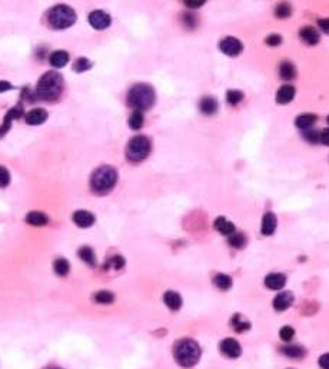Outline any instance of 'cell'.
I'll list each match as a JSON object with an SVG mask.
<instances>
[{"label": "cell", "instance_id": "1", "mask_svg": "<svg viewBox=\"0 0 329 369\" xmlns=\"http://www.w3.org/2000/svg\"><path fill=\"white\" fill-rule=\"evenodd\" d=\"M64 88V82H63V76L59 72L50 70L46 72L37 82V88H36V94L39 99L46 100V102H55L60 97V94L63 92Z\"/></svg>", "mask_w": 329, "mask_h": 369}, {"label": "cell", "instance_id": "2", "mask_svg": "<svg viewBox=\"0 0 329 369\" xmlns=\"http://www.w3.org/2000/svg\"><path fill=\"white\" fill-rule=\"evenodd\" d=\"M118 182V172L115 168L109 165H103L97 168L90 176V189L96 195L109 193Z\"/></svg>", "mask_w": 329, "mask_h": 369}, {"label": "cell", "instance_id": "3", "mask_svg": "<svg viewBox=\"0 0 329 369\" xmlns=\"http://www.w3.org/2000/svg\"><path fill=\"white\" fill-rule=\"evenodd\" d=\"M173 356L176 362L183 368H192L201 358V348L193 339H182L175 343Z\"/></svg>", "mask_w": 329, "mask_h": 369}, {"label": "cell", "instance_id": "4", "mask_svg": "<svg viewBox=\"0 0 329 369\" xmlns=\"http://www.w3.org/2000/svg\"><path fill=\"white\" fill-rule=\"evenodd\" d=\"M155 100H156L155 91L150 85L146 83H138L132 86L127 93V105L139 112L150 109Z\"/></svg>", "mask_w": 329, "mask_h": 369}, {"label": "cell", "instance_id": "5", "mask_svg": "<svg viewBox=\"0 0 329 369\" xmlns=\"http://www.w3.org/2000/svg\"><path fill=\"white\" fill-rule=\"evenodd\" d=\"M47 22L53 29H67L76 22V12L67 4H58L49 10Z\"/></svg>", "mask_w": 329, "mask_h": 369}, {"label": "cell", "instance_id": "6", "mask_svg": "<svg viewBox=\"0 0 329 369\" xmlns=\"http://www.w3.org/2000/svg\"><path fill=\"white\" fill-rule=\"evenodd\" d=\"M150 149H152V143L149 138L143 135H138L129 140L126 146V157L129 162H133V163L142 162L149 156Z\"/></svg>", "mask_w": 329, "mask_h": 369}, {"label": "cell", "instance_id": "7", "mask_svg": "<svg viewBox=\"0 0 329 369\" xmlns=\"http://www.w3.org/2000/svg\"><path fill=\"white\" fill-rule=\"evenodd\" d=\"M219 49L228 56H238L242 52V49H243V45L240 43L239 39H236L234 36H228V37L220 40Z\"/></svg>", "mask_w": 329, "mask_h": 369}, {"label": "cell", "instance_id": "8", "mask_svg": "<svg viewBox=\"0 0 329 369\" xmlns=\"http://www.w3.org/2000/svg\"><path fill=\"white\" fill-rule=\"evenodd\" d=\"M89 23L92 28L97 29V31H103L106 28L110 26L112 23V19L110 16L103 12V10H93L89 15Z\"/></svg>", "mask_w": 329, "mask_h": 369}, {"label": "cell", "instance_id": "9", "mask_svg": "<svg viewBox=\"0 0 329 369\" xmlns=\"http://www.w3.org/2000/svg\"><path fill=\"white\" fill-rule=\"evenodd\" d=\"M219 348H220V352H222L226 358L235 359V358L240 356V354H242V348H240L239 342L232 338L223 339V340L220 342V346H219Z\"/></svg>", "mask_w": 329, "mask_h": 369}, {"label": "cell", "instance_id": "10", "mask_svg": "<svg viewBox=\"0 0 329 369\" xmlns=\"http://www.w3.org/2000/svg\"><path fill=\"white\" fill-rule=\"evenodd\" d=\"M22 116H23V106H22V105H17V106L12 108V109L6 113L3 124L0 126V136H3L6 132H9L10 124H12V122H13L15 119H19V118H22Z\"/></svg>", "mask_w": 329, "mask_h": 369}, {"label": "cell", "instance_id": "11", "mask_svg": "<svg viewBox=\"0 0 329 369\" xmlns=\"http://www.w3.org/2000/svg\"><path fill=\"white\" fill-rule=\"evenodd\" d=\"M292 304H294V295H292L291 292H288V291L281 292V293L276 295L275 299H273V308H275V310H278V312H282V310L289 309Z\"/></svg>", "mask_w": 329, "mask_h": 369}, {"label": "cell", "instance_id": "12", "mask_svg": "<svg viewBox=\"0 0 329 369\" xmlns=\"http://www.w3.org/2000/svg\"><path fill=\"white\" fill-rule=\"evenodd\" d=\"M73 222L79 228H90L94 223V215L88 211H76L73 214Z\"/></svg>", "mask_w": 329, "mask_h": 369}, {"label": "cell", "instance_id": "13", "mask_svg": "<svg viewBox=\"0 0 329 369\" xmlns=\"http://www.w3.org/2000/svg\"><path fill=\"white\" fill-rule=\"evenodd\" d=\"M213 226H215V229L218 232H220L222 235H226V236H231L235 232V225L231 220H228L226 217H223V216L216 217Z\"/></svg>", "mask_w": 329, "mask_h": 369}, {"label": "cell", "instance_id": "14", "mask_svg": "<svg viewBox=\"0 0 329 369\" xmlns=\"http://www.w3.org/2000/svg\"><path fill=\"white\" fill-rule=\"evenodd\" d=\"M299 36L300 39L306 43V45H309V46H313V45H316L318 42H319V33L318 31L315 29V28H312V26H303L299 31Z\"/></svg>", "mask_w": 329, "mask_h": 369}, {"label": "cell", "instance_id": "15", "mask_svg": "<svg viewBox=\"0 0 329 369\" xmlns=\"http://www.w3.org/2000/svg\"><path fill=\"white\" fill-rule=\"evenodd\" d=\"M294 97H295V88L292 85H283L276 93V102L281 105H286L292 102Z\"/></svg>", "mask_w": 329, "mask_h": 369}, {"label": "cell", "instance_id": "16", "mask_svg": "<svg viewBox=\"0 0 329 369\" xmlns=\"http://www.w3.org/2000/svg\"><path fill=\"white\" fill-rule=\"evenodd\" d=\"M286 283V277L282 274H269L265 277V286L272 291H279L285 286Z\"/></svg>", "mask_w": 329, "mask_h": 369}, {"label": "cell", "instance_id": "17", "mask_svg": "<svg viewBox=\"0 0 329 369\" xmlns=\"http://www.w3.org/2000/svg\"><path fill=\"white\" fill-rule=\"evenodd\" d=\"M276 225H278L276 216L273 215L272 212H268L266 215L262 217V225H261L262 235H266V236L272 235L275 232V229H276Z\"/></svg>", "mask_w": 329, "mask_h": 369}, {"label": "cell", "instance_id": "18", "mask_svg": "<svg viewBox=\"0 0 329 369\" xmlns=\"http://www.w3.org/2000/svg\"><path fill=\"white\" fill-rule=\"evenodd\" d=\"M163 302L165 305L172 309V310H179L182 307V296L175 291H168L163 295Z\"/></svg>", "mask_w": 329, "mask_h": 369}, {"label": "cell", "instance_id": "19", "mask_svg": "<svg viewBox=\"0 0 329 369\" xmlns=\"http://www.w3.org/2000/svg\"><path fill=\"white\" fill-rule=\"evenodd\" d=\"M25 119H26L28 124H40V123L46 122L47 112L45 109H33L29 113H26Z\"/></svg>", "mask_w": 329, "mask_h": 369}, {"label": "cell", "instance_id": "20", "mask_svg": "<svg viewBox=\"0 0 329 369\" xmlns=\"http://www.w3.org/2000/svg\"><path fill=\"white\" fill-rule=\"evenodd\" d=\"M279 76L283 79V80H292L297 77V67L292 62L289 61H283L281 63V67H279Z\"/></svg>", "mask_w": 329, "mask_h": 369}, {"label": "cell", "instance_id": "21", "mask_svg": "<svg viewBox=\"0 0 329 369\" xmlns=\"http://www.w3.org/2000/svg\"><path fill=\"white\" fill-rule=\"evenodd\" d=\"M199 109H201L202 113H205L208 116L213 115L218 110V100L212 96H205L199 103Z\"/></svg>", "mask_w": 329, "mask_h": 369}, {"label": "cell", "instance_id": "22", "mask_svg": "<svg viewBox=\"0 0 329 369\" xmlns=\"http://www.w3.org/2000/svg\"><path fill=\"white\" fill-rule=\"evenodd\" d=\"M49 62H50V64L53 66V67H63V66H66L67 64V62H69V53L66 52V50H56V52H53L50 56H49Z\"/></svg>", "mask_w": 329, "mask_h": 369}, {"label": "cell", "instance_id": "23", "mask_svg": "<svg viewBox=\"0 0 329 369\" xmlns=\"http://www.w3.org/2000/svg\"><path fill=\"white\" fill-rule=\"evenodd\" d=\"M316 119H318V116L313 115V113H303V115H299L295 119V124H297V127H299L302 130H308V129H311V126L313 123L316 122Z\"/></svg>", "mask_w": 329, "mask_h": 369}, {"label": "cell", "instance_id": "24", "mask_svg": "<svg viewBox=\"0 0 329 369\" xmlns=\"http://www.w3.org/2000/svg\"><path fill=\"white\" fill-rule=\"evenodd\" d=\"M26 222L29 223V225H33V226H45V225H47V222H49V217L45 215V214H42V212H30L26 216Z\"/></svg>", "mask_w": 329, "mask_h": 369}, {"label": "cell", "instance_id": "25", "mask_svg": "<svg viewBox=\"0 0 329 369\" xmlns=\"http://www.w3.org/2000/svg\"><path fill=\"white\" fill-rule=\"evenodd\" d=\"M78 255H79V258H80L83 262H86L90 266H94V265H96V255H94L93 249L89 247V246H82V247L79 249Z\"/></svg>", "mask_w": 329, "mask_h": 369}, {"label": "cell", "instance_id": "26", "mask_svg": "<svg viewBox=\"0 0 329 369\" xmlns=\"http://www.w3.org/2000/svg\"><path fill=\"white\" fill-rule=\"evenodd\" d=\"M213 285L219 288L220 291H228L232 288V277L225 274H218L213 277Z\"/></svg>", "mask_w": 329, "mask_h": 369}, {"label": "cell", "instance_id": "27", "mask_svg": "<svg viewBox=\"0 0 329 369\" xmlns=\"http://www.w3.org/2000/svg\"><path fill=\"white\" fill-rule=\"evenodd\" d=\"M93 301L102 305H109V304H113L115 295L109 291H99L93 295Z\"/></svg>", "mask_w": 329, "mask_h": 369}, {"label": "cell", "instance_id": "28", "mask_svg": "<svg viewBox=\"0 0 329 369\" xmlns=\"http://www.w3.org/2000/svg\"><path fill=\"white\" fill-rule=\"evenodd\" d=\"M282 354L289 356V358H295V359H300L305 356V349L302 346H298V345H292V346H286V348H282Z\"/></svg>", "mask_w": 329, "mask_h": 369}, {"label": "cell", "instance_id": "29", "mask_svg": "<svg viewBox=\"0 0 329 369\" xmlns=\"http://www.w3.org/2000/svg\"><path fill=\"white\" fill-rule=\"evenodd\" d=\"M53 269H55V272H56L59 277H66V275L69 274V271H70V263H69L64 258H59V259L55 261Z\"/></svg>", "mask_w": 329, "mask_h": 369}, {"label": "cell", "instance_id": "30", "mask_svg": "<svg viewBox=\"0 0 329 369\" xmlns=\"http://www.w3.org/2000/svg\"><path fill=\"white\" fill-rule=\"evenodd\" d=\"M143 122H145L143 115H142V112H139V110H135V112L130 115V118H129V126H130V129H133V130H139V129L143 126Z\"/></svg>", "mask_w": 329, "mask_h": 369}, {"label": "cell", "instance_id": "31", "mask_svg": "<svg viewBox=\"0 0 329 369\" xmlns=\"http://www.w3.org/2000/svg\"><path fill=\"white\" fill-rule=\"evenodd\" d=\"M90 67H92V62H90L89 59H86V58H79V59H76V62L73 63V70H75L76 73L86 72V70H89Z\"/></svg>", "mask_w": 329, "mask_h": 369}, {"label": "cell", "instance_id": "32", "mask_svg": "<svg viewBox=\"0 0 329 369\" xmlns=\"http://www.w3.org/2000/svg\"><path fill=\"white\" fill-rule=\"evenodd\" d=\"M229 244L234 246V247H236V249H242L243 246L246 245V238H245L243 233H236V232H234V233L229 236Z\"/></svg>", "mask_w": 329, "mask_h": 369}, {"label": "cell", "instance_id": "33", "mask_svg": "<svg viewBox=\"0 0 329 369\" xmlns=\"http://www.w3.org/2000/svg\"><path fill=\"white\" fill-rule=\"evenodd\" d=\"M243 99V93L239 91H228L226 92V102L232 106H236Z\"/></svg>", "mask_w": 329, "mask_h": 369}, {"label": "cell", "instance_id": "34", "mask_svg": "<svg viewBox=\"0 0 329 369\" xmlns=\"http://www.w3.org/2000/svg\"><path fill=\"white\" fill-rule=\"evenodd\" d=\"M123 266H125V259L120 255L112 256L106 263V268H113V269H122Z\"/></svg>", "mask_w": 329, "mask_h": 369}, {"label": "cell", "instance_id": "35", "mask_svg": "<svg viewBox=\"0 0 329 369\" xmlns=\"http://www.w3.org/2000/svg\"><path fill=\"white\" fill-rule=\"evenodd\" d=\"M275 13L278 17L283 19V17H289L291 16V6L288 3H281L278 4V7L275 9Z\"/></svg>", "mask_w": 329, "mask_h": 369}, {"label": "cell", "instance_id": "36", "mask_svg": "<svg viewBox=\"0 0 329 369\" xmlns=\"http://www.w3.org/2000/svg\"><path fill=\"white\" fill-rule=\"evenodd\" d=\"M232 325H234V328H235V331H236V332H243V331H246V329H249V328H251L249 322H242V319H240L239 315H235V316H234V319H232Z\"/></svg>", "mask_w": 329, "mask_h": 369}, {"label": "cell", "instance_id": "37", "mask_svg": "<svg viewBox=\"0 0 329 369\" xmlns=\"http://www.w3.org/2000/svg\"><path fill=\"white\" fill-rule=\"evenodd\" d=\"M279 337H281L282 340L289 342L291 339L295 337V331H294V328H291V326H283V328L279 331Z\"/></svg>", "mask_w": 329, "mask_h": 369}, {"label": "cell", "instance_id": "38", "mask_svg": "<svg viewBox=\"0 0 329 369\" xmlns=\"http://www.w3.org/2000/svg\"><path fill=\"white\" fill-rule=\"evenodd\" d=\"M9 184H10V172L4 166H0V187H6Z\"/></svg>", "mask_w": 329, "mask_h": 369}, {"label": "cell", "instance_id": "39", "mask_svg": "<svg viewBox=\"0 0 329 369\" xmlns=\"http://www.w3.org/2000/svg\"><path fill=\"white\" fill-rule=\"evenodd\" d=\"M266 45L270 46V47H275V46H279L282 43V36L281 34H269L266 37Z\"/></svg>", "mask_w": 329, "mask_h": 369}, {"label": "cell", "instance_id": "40", "mask_svg": "<svg viewBox=\"0 0 329 369\" xmlns=\"http://www.w3.org/2000/svg\"><path fill=\"white\" fill-rule=\"evenodd\" d=\"M319 143H324L325 146H329V127L319 132Z\"/></svg>", "mask_w": 329, "mask_h": 369}, {"label": "cell", "instance_id": "41", "mask_svg": "<svg viewBox=\"0 0 329 369\" xmlns=\"http://www.w3.org/2000/svg\"><path fill=\"white\" fill-rule=\"evenodd\" d=\"M185 4H186L188 7H190V9H198V7H201L202 4H205V0H186Z\"/></svg>", "mask_w": 329, "mask_h": 369}, {"label": "cell", "instance_id": "42", "mask_svg": "<svg viewBox=\"0 0 329 369\" xmlns=\"http://www.w3.org/2000/svg\"><path fill=\"white\" fill-rule=\"evenodd\" d=\"M318 26L321 28V31L329 34V19H319L318 20Z\"/></svg>", "mask_w": 329, "mask_h": 369}, {"label": "cell", "instance_id": "43", "mask_svg": "<svg viewBox=\"0 0 329 369\" xmlns=\"http://www.w3.org/2000/svg\"><path fill=\"white\" fill-rule=\"evenodd\" d=\"M319 367L322 369H329V354H325L319 358Z\"/></svg>", "mask_w": 329, "mask_h": 369}, {"label": "cell", "instance_id": "44", "mask_svg": "<svg viewBox=\"0 0 329 369\" xmlns=\"http://www.w3.org/2000/svg\"><path fill=\"white\" fill-rule=\"evenodd\" d=\"M183 20L186 22L188 28H193L195 26V16L193 15H183Z\"/></svg>", "mask_w": 329, "mask_h": 369}, {"label": "cell", "instance_id": "45", "mask_svg": "<svg viewBox=\"0 0 329 369\" xmlns=\"http://www.w3.org/2000/svg\"><path fill=\"white\" fill-rule=\"evenodd\" d=\"M10 89H13L12 83H9V82H6V80H0V93L6 92V91H10Z\"/></svg>", "mask_w": 329, "mask_h": 369}, {"label": "cell", "instance_id": "46", "mask_svg": "<svg viewBox=\"0 0 329 369\" xmlns=\"http://www.w3.org/2000/svg\"><path fill=\"white\" fill-rule=\"evenodd\" d=\"M328 123H329V116H328Z\"/></svg>", "mask_w": 329, "mask_h": 369}, {"label": "cell", "instance_id": "47", "mask_svg": "<svg viewBox=\"0 0 329 369\" xmlns=\"http://www.w3.org/2000/svg\"><path fill=\"white\" fill-rule=\"evenodd\" d=\"M58 369H59V368H58Z\"/></svg>", "mask_w": 329, "mask_h": 369}]
</instances>
